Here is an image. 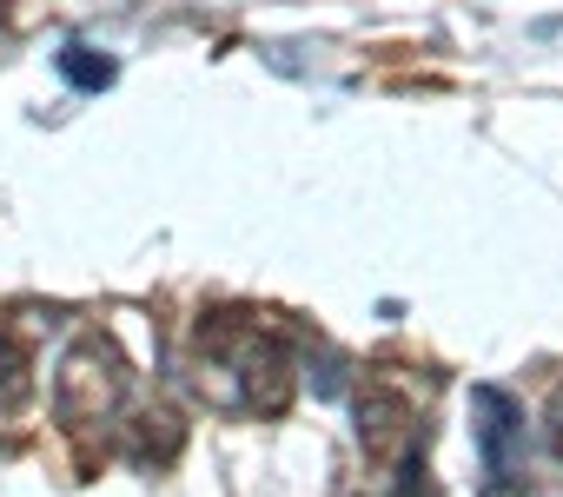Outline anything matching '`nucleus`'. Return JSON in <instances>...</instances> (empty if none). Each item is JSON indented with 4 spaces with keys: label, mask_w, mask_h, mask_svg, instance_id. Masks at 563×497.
<instances>
[{
    "label": "nucleus",
    "mask_w": 563,
    "mask_h": 497,
    "mask_svg": "<svg viewBox=\"0 0 563 497\" xmlns=\"http://www.w3.org/2000/svg\"><path fill=\"white\" fill-rule=\"evenodd\" d=\"M126 385H133V365H126V352H120L107 332H80V339L67 345L60 372H54V418H60L67 431L107 424V418L120 411Z\"/></svg>",
    "instance_id": "nucleus-1"
},
{
    "label": "nucleus",
    "mask_w": 563,
    "mask_h": 497,
    "mask_svg": "<svg viewBox=\"0 0 563 497\" xmlns=\"http://www.w3.org/2000/svg\"><path fill=\"white\" fill-rule=\"evenodd\" d=\"M471 444H477V477L490 497H517L530 477V424L523 405L504 385H471Z\"/></svg>",
    "instance_id": "nucleus-2"
},
{
    "label": "nucleus",
    "mask_w": 563,
    "mask_h": 497,
    "mask_svg": "<svg viewBox=\"0 0 563 497\" xmlns=\"http://www.w3.org/2000/svg\"><path fill=\"white\" fill-rule=\"evenodd\" d=\"M358 444H365V457H411V444H418V411H411V398H405L398 385L372 378V385L358 391Z\"/></svg>",
    "instance_id": "nucleus-3"
},
{
    "label": "nucleus",
    "mask_w": 563,
    "mask_h": 497,
    "mask_svg": "<svg viewBox=\"0 0 563 497\" xmlns=\"http://www.w3.org/2000/svg\"><path fill=\"white\" fill-rule=\"evenodd\" d=\"M179 444H186V424H179L166 405H146V411H133V418L120 424V451H126V464H140V471H166V464L179 457Z\"/></svg>",
    "instance_id": "nucleus-4"
},
{
    "label": "nucleus",
    "mask_w": 563,
    "mask_h": 497,
    "mask_svg": "<svg viewBox=\"0 0 563 497\" xmlns=\"http://www.w3.org/2000/svg\"><path fill=\"white\" fill-rule=\"evenodd\" d=\"M60 74H67V87H80V93H100V87H113V54H100V47H87V41H67L60 47Z\"/></svg>",
    "instance_id": "nucleus-5"
},
{
    "label": "nucleus",
    "mask_w": 563,
    "mask_h": 497,
    "mask_svg": "<svg viewBox=\"0 0 563 497\" xmlns=\"http://www.w3.org/2000/svg\"><path fill=\"white\" fill-rule=\"evenodd\" d=\"M312 391H319V398H339V391H345V358H339L332 345H319V365H312Z\"/></svg>",
    "instance_id": "nucleus-6"
},
{
    "label": "nucleus",
    "mask_w": 563,
    "mask_h": 497,
    "mask_svg": "<svg viewBox=\"0 0 563 497\" xmlns=\"http://www.w3.org/2000/svg\"><path fill=\"white\" fill-rule=\"evenodd\" d=\"M550 451H556V457H563V391H556V398H550Z\"/></svg>",
    "instance_id": "nucleus-7"
},
{
    "label": "nucleus",
    "mask_w": 563,
    "mask_h": 497,
    "mask_svg": "<svg viewBox=\"0 0 563 497\" xmlns=\"http://www.w3.org/2000/svg\"><path fill=\"white\" fill-rule=\"evenodd\" d=\"M0 372H8V352H0Z\"/></svg>",
    "instance_id": "nucleus-8"
}]
</instances>
